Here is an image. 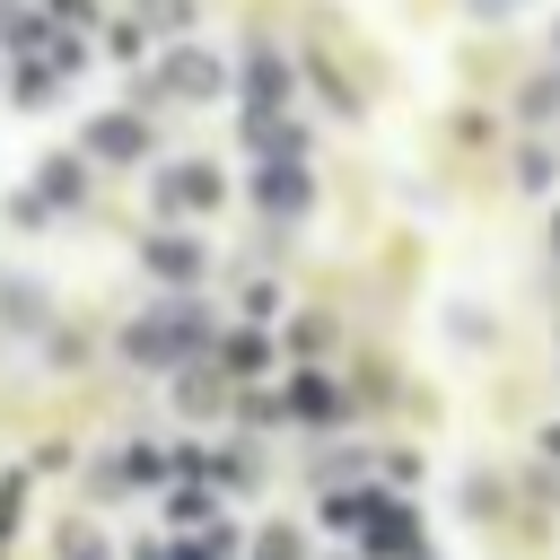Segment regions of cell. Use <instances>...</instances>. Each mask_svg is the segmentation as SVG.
<instances>
[{"mask_svg": "<svg viewBox=\"0 0 560 560\" xmlns=\"http://www.w3.org/2000/svg\"><path fill=\"white\" fill-rule=\"evenodd\" d=\"M149 271H158V280H192V271H201V245H192V236H149Z\"/></svg>", "mask_w": 560, "mask_h": 560, "instance_id": "cell-6", "label": "cell"}, {"mask_svg": "<svg viewBox=\"0 0 560 560\" xmlns=\"http://www.w3.org/2000/svg\"><path fill=\"white\" fill-rule=\"evenodd\" d=\"M262 560H298V534H289V525H271V534H262Z\"/></svg>", "mask_w": 560, "mask_h": 560, "instance_id": "cell-10", "label": "cell"}, {"mask_svg": "<svg viewBox=\"0 0 560 560\" xmlns=\"http://www.w3.org/2000/svg\"><path fill=\"white\" fill-rule=\"evenodd\" d=\"M368 551H376V560H429V542H420V525H411L402 508H376V516H368Z\"/></svg>", "mask_w": 560, "mask_h": 560, "instance_id": "cell-2", "label": "cell"}, {"mask_svg": "<svg viewBox=\"0 0 560 560\" xmlns=\"http://www.w3.org/2000/svg\"><path fill=\"white\" fill-rule=\"evenodd\" d=\"M201 341V315L192 306H166V315H149V324H131V359H149V368H166V359H184Z\"/></svg>", "mask_w": 560, "mask_h": 560, "instance_id": "cell-1", "label": "cell"}, {"mask_svg": "<svg viewBox=\"0 0 560 560\" xmlns=\"http://www.w3.org/2000/svg\"><path fill=\"white\" fill-rule=\"evenodd\" d=\"M254 192H262V210H280V219H298V210H306V175H298V166H262V184H254Z\"/></svg>", "mask_w": 560, "mask_h": 560, "instance_id": "cell-5", "label": "cell"}, {"mask_svg": "<svg viewBox=\"0 0 560 560\" xmlns=\"http://www.w3.org/2000/svg\"><path fill=\"white\" fill-rule=\"evenodd\" d=\"M158 201H166V210H175V201H184V210H210V201H219V175H210V166H175V175L158 184Z\"/></svg>", "mask_w": 560, "mask_h": 560, "instance_id": "cell-3", "label": "cell"}, {"mask_svg": "<svg viewBox=\"0 0 560 560\" xmlns=\"http://www.w3.org/2000/svg\"><path fill=\"white\" fill-rule=\"evenodd\" d=\"M289 402H298V411H306V420H332V385H324V376H306V385H298V394H289Z\"/></svg>", "mask_w": 560, "mask_h": 560, "instance_id": "cell-8", "label": "cell"}, {"mask_svg": "<svg viewBox=\"0 0 560 560\" xmlns=\"http://www.w3.org/2000/svg\"><path fill=\"white\" fill-rule=\"evenodd\" d=\"M551 245H560V228H551Z\"/></svg>", "mask_w": 560, "mask_h": 560, "instance_id": "cell-12", "label": "cell"}, {"mask_svg": "<svg viewBox=\"0 0 560 560\" xmlns=\"http://www.w3.org/2000/svg\"><path fill=\"white\" fill-rule=\"evenodd\" d=\"M149 18H158V26H184V18H192V0H149Z\"/></svg>", "mask_w": 560, "mask_h": 560, "instance_id": "cell-11", "label": "cell"}, {"mask_svg": "<svg viewBox=\"0 0 560 560\" xmlns=\"http://www.w3.org/2000/svg\"><path fill=\"white\" fill-rule=\"evenodd\" d=\"M44 184H52V201H79V166L61 158V166H44Z\"/></svg>", "mask_w": 560, "mask_h": 560, "instance_id": "cell-9", "label": "cell"}, {"mask_svg": "<svg viewBox=\"0 0 560 560\" xmlns=\"http://www.w3.org/2000/svg\"><path fill=\"white\" fill-rule=\"evenodd\" d=\"M166 79H175L184 96H219V61H210V52H175V61H166Z\"/></svg>", "mask_w": 560, "mask_h": 560, "instance_id": "cell-7", "label": "cell"}, {"mask_svg": "<svg viewBox=\"0 0 560 560\" xmlns=\"http://www.w3.org/2000/svg\"><path fill=\"white\" fill-rule=\"evenodd\" d=\"M88 149H96V158H140V149H149V131H140L131 114H105V122L88 131Z\"/></svg>", "mask_w": 560, "mask_h": 560, "instance_id": "cell-4", "label": "cell"}]
</instances>
